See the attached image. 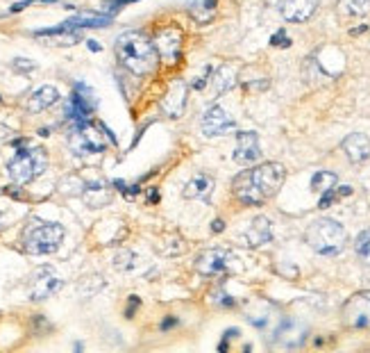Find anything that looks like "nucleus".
Segmentation results:
<instances>
[{
  "mask_svg": "<svg viewBox=\"0 0 370 353\" xmlns=\"http://www.w3.org/2000/svg\"><path fill=\"white\" fill-rule=\"evenodd\" d=\"M200 128L207 137H223L230 130L237 128V121H234L220 105H211V108L204 110Z\"/></svg>",
  "mask_w": 370,
  "mask_h": 353,
  "instance_id": "9d476101",
  "label": "nucleus"
},
{
  "mask_svg": "<svg viewBox=\"0 0 370 353\" xmlns=\"http://www.w3.org/2000/svg\"><path fill=\"white\" fill-rule=\"evenodd\" d=\"M187 94H189V87L184 84L182 80H175L170 84L166 98H163L161 108L163 112L170 117V119H180L182 112H184V105H187Z\"/></svg>",
  "mask_w": 370,
  "mask_h": 353,
  "instance_id": "2eb2a0df",
  "label": "nucleus"
},
{
  "mask_svg": "<svg viewBox=\"0 0 370 353\" xmlns=\"http://www.w3.org/2000/svg\"><path fill=\"white\" fill-rule=\"evenodd\" d=\"M261 158L259 137L257 132H239L237 135V148H234V162L239 165H252Z\"/></svg>",
  "mask_w": 370,
  "mask_h": 353,
  "instance_id": "f8f14e48",
  "label": "nucleus"
},
{
  "mask_svg": "<svg viewBox=\"0 0 370 353\" xmlns=\"http://www.w3.org/2000/svg\"><path fill=\"white\" fill-rule=\"evenodd\" d=\"M116 58L127 71L134 75H148L153 73L159 64L157 48L146 34L141 32H123L116 39Z\"/></svg>",
  "mask_w": 370,
  "mask_h": 353,
  "instance_id": "f03ea898",
  "label": "nucleus"
},
{
  "mask_svg": "<svg viewBox=\"0 0 370 353\" xmlns=\"http://www.w3.org/2000/svg\"><path fill=\"white\" fill-rule=\"evenodd\" d=\"M109 23L111 16H96V14H80V16L66 21L70 30H77V27H107Z\"/></svg>",
  "mask_w": 370,
  "mask_h": 353,
  "instance_id": "aec40b11",
  "label": "nucleus"
},
{
  "mask_svg": "<svg viewBox=\"0 0 370 353\" xmlns=\"http://www.w3.org/2000/svg\"><path fill=\"white\" fill-rule=\"evenodd\" d=\"M64 242V228L55 221L32 219L23 230V249L30 256H48L55 253Z\"/></svg>",
  "mask_w": 370,
  "mask_h": 353,
  "instance_id": "20e7f679",
  "label": "nucleus"
},
{
  "mask_svg": "<svg viewBox=\"0 0 370 353\" xmlns=\"http://www.w3.org/2000/svg\"><path fill=\"white\" fill-rule=\"evenodd\" d=\"M243 239L248 246H264L273 239V223L268 217H254L248 230L243 232Z\"/></svg>",
  "mask_w": 370,
  "mask_h": 353,
  "instance_id": "f3484780",
  "label": "nucleus"
},
{
  "mask_svg": "<svg viewBox=\"0 0 370 353\" xmlns=\"http://www.w3.org/2000/svg\"><path fill=\"white\" fill-rule=\"evenodd\" d=\"M354 253H357V258L361 260V265L370 267V228L361 230L357 239H354Z\"/></svg>",
  "mask_w": 370,
  "mask_h": 353,
  "instance_id": "b1692460",
  "label": "nucleus"
},
{
  "mask_svg": "<svg viewBox=\"0 0 370 353\" xmlns=\"http://www.w3.org/2000/svg\"><path fill=\"white\" fill-rule=\"evenodd\" d=\"M46 167H48V155L44 148H37V146L18 148V151L12 155V160L7 162L10 178L16 182V185H27V182H32L34 178H39V175L46 171Z\"/></svg>",
  "mask_w": 370,
  "mask_h": 353,
  "instance_id": "39448f33",
  "label": "nucleus"
},
{
  "mask_svg": "<svg viewBox=\"0 0 370 353\" xmlns=\"http://www.w3.org/2000/svg\"><path fill=\"white\" fill-rule=\"evenodd\" d=\"M339 12L343 16H366L370 14V0H339Z\"/></svg>",
  "mask_w": 370,
  "mask_h": 353,
  "instance_id": "412c9836",
  "label": "nucleus"
},
{
  "mask_svg": "<svg viewBox=\"0 0 370 353\" xmlns=\"http://www.w3.org/2000/svg\"><path fill=\"white\" fill-rule=\"evenodd\" d=\"M0 101H3V98H0Z\"/></svg>",
  "mask_w": 370,
  "mask_h": 353,
  "instance_id": "473e14b6",
  "label": "nucleus"
},
{
  "mask_svg": "<svg viewBox=\"0 0 370 353\" xmlns=\"http://www.w3.org/2000/svg\"><path fill=\"white\" fill-rule=\"evenodd\" d=\"M213 187H216V180H213V175L209 173H198L194 175L187 187H184V196L187 199H209V194L213 192Z\"/></svg>",
  "mask_w": 370,
  "mask_h": 353,
  "instance_id": "a211bd4d",
  "label": "nucleus"
},
{
  "mask_svg": "<svg viewBox=\"0 0 370 353\" xmlns=\"http://www.w3.org/2000/svg\"><path fill=\"white\" fill-rule=\"evenodd\" d=\"M60 101V91L51 84H44V87H39L34 94L30 96V101H27V110L30 112H44L48 108H53V105Z\"/></svg>",
  "mask_w": 370,
  "mask_h": 353,
  "instance_id": "6ab92c4d",
  "label": "nucleus"
},
{
  "mask_svg": "<svg viewBox=\"0 0 370 353\" xmlns=\"http://www.w3.org/2000/svg\"><path fill=\"white\" fill-rule=\"evenodd\" d=\"M27 5H30V0H25V3H18V5H14V7H12V12H21V10H25Z\"/></svg>",
  "mask_w": 370,
  "mask_h": 353,
  "instance_id": "c85d7f7f",
  "label": "nucleus"
},
{
  "mask_svg": "<svg viewBox=\"0 0 370 353\" xmlns=\"http://www.w3.org/2000/svg\"><path fill=\"white\" fill-rule=\"evenodd\" d=\"M173 324H177V319H175V317H170V319H166V321L161 324V328H170Z\"/></svg>",
  "mask_w": 370,
  "mask_h": 353,
  "instance_id": "7c9ffc66",
  "label": "nucleus"
},
{
  "mask_svg": "<svg viewBox=\"0 0 370 353\" xmlns=\"http://www.w3.org/2000/svg\"><path fill=\"white\" fill-rule=\"evenodd\" d=\"M14 69H16V71H34V64H32V62L30 60H14Z\"/></svg>",
  "mask_w": 370,
  "mask_h": 353,
  "instance_id": "a878e982",
  "label": "nucleus"
},
{
  "mask_svg": "<svg viewBox=\"0 0 370 353\" xmlns=\"http://www.w3.org/2000/svg\"><path fill=\"white\" fill-rule=\"evenodd\" d=\"M223 228H225V226H223V221H220V219H216V221L211 223V230H213V232H223Z\"/></svg>",
  "mask_w": 370,
  "mask_h": 353,
  "instance_id": "cd10ccee",
  "label": "nucleus"
},
{
  "mask_svg": "<svg viewBox=\"0 0 370 353\" xmlns=\"http://www.w3.org/2000/svg\"><path fill=\"white\" fill-rule=\"evenodd\" d=\"M150 201H159V192H155V189H150Z\"/></svg>",
  "mask_w": 370,
  "mask_h": 353,
  "instance_id": "2f4dec72",
  "label": "nucleus"
},
{
  "mask_svg": "<svg viewBox=\"0 0 370 353\" xmlns=\"http://www.w3.org/2000/svg\"><path fill=\"white\" fill-rule=\"evenodd\" d=\"M318 0H284L282 3V16L291 23H304L316 14Z\"/></svg>",
  "mask_w": 370,
  "mask_h": 353,
  "instance_id": "4468645a",
  "label": "nucleus"
},
{
  "mask_svg": "<svg viewBox=\"0 0 370 353\" xmlns=\"http://www.w3.org/2000/svg\"><path fill=\"white\" fill-rule=\"evenodd\" d=\"M270 44H273V46H280V48H287V46H291V39L287 37V34H284V30H280L273 39H270Z\"/></svg>",
  "mask_w": 370,
  "mask_h": 353,
  "instance_id": "393cba45",
  "label": "nucleus"
},
{
  "mask_svg": "<svg viewBox=\"0 0 370 353\" xmlns=\"http://www.w3.org/2000/svg\"><path fill=\"white\" fill-rule=\"evenodd\" d=\"M232 253L223 249L204 251L200 258L196 260V271L202 276H223V273L232 267Z\"/></svg>",
  "mask_w": 370,
  "mask_h": 353,
  "instance_id": "9b49d317",
  "label": "nucleus"
},
{
  "mask_svg": "<svg viewBox=\"0 0 370 353\" xmlns=\"http://www.w3.org/2000/svg\"><path fill=\"white\" fill-rule=\"evenodd\" d=\"M343 324L350 328H370V292H359L343 306Z\"/></svg>",
  "mask_w": 370,
  "mask_h": 353,
  "instance_id": "6e6552de",
  "label": "nucleus"
},
{
  "mask_svg": "<svg viewBox=\"0 0 370 353\" xmlns=\"http://www.w3.org/2000/svg\"><path fill=\"white\" fill-rule=\"evenodd\" d=\"M96 112V96L87 84L77 82L73 94H70L68 103H66V119L70 125H80L87 123L89 117Z\"/></svg>",
  "mask_w": 370,
  "mask_h": 353,
  "instance_id": "0eeeda50",
  "label": "nucleus"
},
{
  "mask_svg": "<svg viewBox=\"0 0 370 353\" xmlns=\"http://www.w3.org/2000/svg\"><path fill=\"white\" fill-rule=\"evenodd\" d=\"M343 153L347 155V160L354 162V165H361L370 158V139L364 135V132H352L343 139Z\"/></svg>",
  "mask_w": 370,
  "mask_h": 353,
  "instance_id": "dca6fc26",
  "label": "nucleus"
},
{
  "mask_svg": "<svg viewBox=\"0 0 370 353\" xmlns=\"http://www.w3.org/2000/svg\"><path fill=\"white\" fill-rule=\"evenodd\" d=\"M62 285H64V280L57 276L53 267H41V269L32 273L27 292H30L32 301H44L48 296H53L55 292H60Z\"/></svg>",
  "mask_w": 370,
  "mask_h": 353,
  "instance_id": "1a4fd4ad",
  "label": "nucleus"
},
{
  "mask_svg": "<svg viewBox=\"0 0 370 353\" xmlns=\"http://www.w3.org/2000/svg\"><path fill=\"white\" fill-rule=\"evenodd\" d=\"M284 180H287V169L280 162H266L239 173L232 182V192L243 206H264L280 192Z\"/></svg>",
  "mask_w": 370,
  "mask_h": 353,
  "instance_id": "f257e3e1",
  "label": "nucleus"
},
{
  "mask_svg": "<svg viewBox=\"0 0 370 353\" xmlns=\"http://www.w3.org/2000/svg\"><path fill=\"white\" fill-rule=\"evenodd\" d=\"M304 239L320 256H339L347 244V232L339 221L323 217L309 226L304 232Z\"/></svg>",
  "mask_w": 370,
  "mask_h": 353,
  "instance_id": "7ed1b4c3",
  "label": "nucleus"
},
{
  "mask_svg": "<svg viewBox=\"0 0 370 353\" xmlns=\"http://www.w3.org/2000/svg\"><path fill=\"white\" fill-rule=\"evenodd\" d=\"M155 48H157V53L161 55L163 60L175 62L177 58H180L182 32L177 30V27H166V30H161L157 34V39H155Z\"/></svg>",
  "mask_w": 370,
  "mask_h": 353,
  "instance_id": "ddd939ff",
  "label": "nucleus"
},
{
  "mask_svg": "<svg viewBox=\"0 0 370 353\" xmlns=\"http://www.w3.org/2000/svg\"><path fill=\"white\" fill-rule=\"evenodd\" d=\"M213 89H216V94H223V91L232 89L234 87V69L230 66H220L216 73H213Z\"/></svg>",
  "mask_w": 370,
  "mask_h": 353,
  "instance_id": "5701e85b",
  "label": "nucleus"
},
{
  "mask_svg": "<svg viewBox=\"0 0 370 353\" xmlns=\"http://www.w3.org/2000/svg\"><path fill=\"white\" fill-rule=\"evenodd\" d=\"M87 44H89V51H101V44H98V41H94V39H91V41H87Z\"/></svg>",
  "mask_w": 370,
  "mask_h": 353,
  "instance_id": "c756f323",
  "label": "nucleus"
},
{
  "mask_svg": "<svg viewBox=\"0 0 370 353\" xmlns=\"http://www.w3.org/2000/svg\"><path fill=\"white\" fill-rule=\"evenodd\" d=\"M137 306H139V299H137V296H130V308H127V313H125V315H127V317H132V310L137 308Z\"/></svg>",
  "mask_w": 370,
  "mask_h": 353,
  "instance_id": "bb28decb",
  "label": "nucleus"
},
{
  "mask_svg": "<svg viewBox=\"0 0 370 353\" xmlns=\"http://www.w3.org/2000/svg\"><path fill=\"white\" fill-rule=\"evenodd\" d=\"M70 151L75 155H98L105 151L107 141L105 135L101 132V128L96 125L87 123H80V125H73V132H70Z\"/></svg>",
  "mask_w": 370,
  "mask_h": 353,
  "instance_id": "423d86ee",
  "label": "nucleus"
},
{
  "mask_svg": "<svg viewBox=\"0 0 370 353\" xmlns=\"http://www.w3.org/2000/svg\"><path fill=\"white\" fill-rule=\"evenodd\" d=\"M336 182H339V178L334 171H318V173H314V178H311V189H314L316 194H325L336 187Z\"/></svg>",
  "mask_w": 370,
  "mask_h": 353,
  "instance_id": "4be33fe9",
  "label": "nucleus"
}]
</instances>
